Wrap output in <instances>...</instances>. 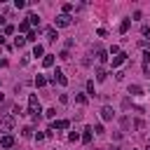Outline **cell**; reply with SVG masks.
Returning <instances> with one entry per match:
<instances>
[{"label":"cell","instance_id":"cell-27","mask_svg":"<svg viewBox=\"0 0 150 150\" xmlns=\"http://www.w3.org/2000/svg\"><path fill=\"white\" fill-rule=\"evenodd\" d=\"M45 115H47L49 120H54V117H56V110H54V108H49V110H45Z\"/></svg>","mask_w":150,"mask_h":150},{"label":"cell","instance_id":"cell-8","mask_svg":"<svg viewBox=\"0 0 150 150\" xmlns=\"http://www.w3.org/2000/svg\"><path fill=\"white\" fill-rule=\"evenodd\" d=\"M96 61H98V63H105V61H108V52L98 47V49H96Z\"/></svg>","mask_w":150,"mask_h":150},{"label":"cell","instance_id":"cell-9","mask_svg":"<svg viewBox=\"0 0 150 150\" xmlns=\"http://www.w3.org/2000/svg\"><path fill=\"white\" fill-rule=\"evenodd\" d=\"M68 127H70L68 120H56V122H52V129H68Z\"/></svg>","mask_w":150,"mask_h":150},{"label":"cell","instance_id":"cell-10","mask_svg":"<svg viewBox=\"0 0 150 150\" xmlns=\"http://www.w3.org/2000/svg\"><path fill=\"white\" fill-rule=\"evenodd\" d=\"M45 35H47V40H49V42H54V40L59 38V33H56V28H54V26H52V28H47V30H45Z\"/></svg>","mask_w":150,"mask_h":150},{"label":"cell","instance_id":"cell-24","mask_svg":"<svg viewBox=\"0 0 150 150\" xmlns=\"http://www.w3.org/2000/svg\"><path fill=\"white\" fill-rule=\"evenodd\" d=\"M75 101H77L80 105H84V103H87V96H84V94H75Z\"/></svg>","mask_w":150,"mask_h":150},{"label":"cell","instance_id":"cell-25","mask_svg":"<svg viewBox=\"0 0 150 150\" xmlns=\"http://www.w3.org/2000/svg\"><path fill=\"white\" fill-rule=\"evenodd\" d=\"M87 91H89V96H94V94H96V91H94V80H89V82H87Z\"/></svg>","mask_w":150,"mask_h":150},{"label":"cell","instance_id":"cell-36","mask_svg":"<svg viewBox=\"0 0 150 150\" xmlns=\"http://www.w3.org/2000/svg\"><path fill=\"white\" fill-rule=\"evenodd\" d=\"M45 138H47V136H45L42 131H38V134H35V141H45Z\"/></svg>","mask_w":150,"mask_h":150},{"label":"cell","instance_id":"cell-33","mask_svg":"<svg viewBox=\"0 0 150 150\" xmlns=\"http://www.w3.org/2000/svg\"><path fill=\"white\" fill-rule=\"evenodd\" d=\"M59 56H61V59H66V61H68V59H70V54H68V49H63V52H61V54H59Z\"/></svg>","mask_w":150,"mask_h":150},{"label":"cell","instance_id":"cell-39","mask_svg":"<svg viewBox=\"0 0 150 150\" xmlns=\"http://www.w3.org/2000/svg\"><path fill=\"white\" fill-rule=\"evenodd\" d=\"M148 150H150V148H148Z\"/></svg>","mask_w":150,"mask_h":150},{"label":"cell","instance_id":"cell-5","mask_svg":"<svg viewBox=\"0 0 150 150\" xmlns=\"http://www.w3.org/2000/svg\"><path fill=\"white\" fill-rule=\"evenodd\" d=\"M112 117H115V110H112L110 105H103V108H101V120H103V122H110Z\"/></svg>","mask_w":150,"mask_h":150},{"label":"cell","instance_id":"cell-18","mask_svg":"<svg viewBox=\"0 0 150 150\" xmlns=\"http://www.w3.org/2000/svg\"><path fill=\"white\" fill-rule=\"evenodd\" d=\"M141 91H143V89H141L138 84H131V87H129V94H131V96H141Z\"/></svg>","mask_w":150,"mask_h":150},{"label":"cell","instance_id":"cell-28","mask_svg":"<svg viewBox=\"0 0 150 150\" xmlns=\"http://www.w3.org/2000/svg\"><path fill=\"white\" fill-rule=\"evenodd\" d=\"M143 63H145V66L150 63V49H145V52H143Z\"/></svg>","mask_w":150,"mask_h":150},{"label":"cell","instance_id":"cell-22","mask_svg":"<svg viewBox=\"0 0 150 150\" xmlns=\"http://www.w3.org/2000/svg\"><path fill=\"white\" fill-rule=\"evenodd\" d=\"M45 84H47V77L38 75V77H35V87H45Z\"/></svg>","mask_w":150,"mask_h":150},{"label":"cell","instance_id":"cell-7","mask_svg":"<svg viewBox=\"0 0 150 150\" xmlns=\"http://www.w3.org/2000/svg\"><path fill=\"white\" fill-rule=\"evenodd\" d=\"M124 61H127V54H124V52H120L117 56H112V68H117V66H122Z\"/></svg>","mask_w":150,"mask_h":150},{"label":"cell","instance_id":"cell-38","mask_svg":"<svg viewBox=\"0 0 150 150\" xmlns=\"http://www.w3.org/2000/svg\"><path fill=\"white\" fill-rule=\"evenodd\" d=\"M0 35H2V30H0Z\"/></svg>","mask_w":150,"mask_h":150},{"label":"cell","instance_id":"cell-35","mask_svg":"<svg viewBox=\"0 0 150 150\" xmlns=\"http://www.w3.org/2000/svg\"><path fill=\"white\" fill-rule=\"evenodd\" d=\"M91 131H96V134H103V124H96V127H94Z\"/></svg>","mask_w":150,"mask_h":150},{"label":"cell","instance_id":"cell-20","mask_svg":"<svg viewBox=\"0 0 150 150\" xmlns=\"http://www.w3.org/2000/svg\"><path fill=\"white\" fill-rule=\"evenodd\" d=\"M28 28H30L28 21H21V23H19V33H28Z\"/></svg>","mask_w":150,"mask_h":150},{"label":"cell","instance_id":"cell-12","mask_svg":"<svg viewBox=\"0 0 150 150\" xmlns=\"http://www.w3.org/2000/svg\"><path fill=\"white\" fill-rule=\"evenodd\" d=\"M33 56H35V59L45 56V47H42V45H35V47H33Z\"/></svg>","mask_w":150,"mask_h":150},{"label":"cell","instance_id":"cell-26","mask_svg":"<svg viewBox=\"0 0 150 150\" xmlns=\"http://www.w3.org/2000/svg\"><path fill=\"white\" fill-rule=\"evenodd\" d=\"M12 33H14V26H12V23H9V26H5V30H2V35H12Z\"/></svg>","mask_w":150,"mask_h":150},{"label":"cell","instance_id":"cell-31","mask_svg":"<svg viewBox=\"0 0 150 150\" xmlns=\"http://www.w3.org/2000/svg\"><path fill=\"white\" fill-rule=\"evenodd\" d=\"M141 33H143V38H150V26H143Z\"/></svg>","mask_w":150,"mask_h":150},{"label":"cell","instance_id":"cell-13","mask_svg":"<svg viewBox=\"0 0 150 150\" xmlns=\"http://www.w3.org/2000/svg\"><path fill=\"white\" fill-rule=\"evenodd\" d=\"M105 77H108V73L103 68H96V82H105Z\"/></svg>","mask_w":150,"mask_h":150},{"label":"cell","instance_id":"cell-16","mask_svg":"<svg viewBox=\"0 0 150 150\" xmlns=\"http://www.w3.org/2000/svg\"><path fill=\"white\" fill-rule=\"evenodd\" d=\"M129 26H131V19H124V21L120 23V33H127V30H129Z\"/></svg>","mask_w":150,"mask_h":150},{"label":"cell","instance_id":"cell-34","mask_svg":"<svg viewBox=\"0 0 150 150\" xmlns=\"http://www.w3.org/2000/svg\"><path fill=\"white\" fill-rule=\"evenodd\" d=\"M134 127H136V129H143V127H145V122H143V120H136V124H134Z\"/></svg>","mask_w":150,"mask_h":150},{"label":"cell","instance_id":"cell-4","mask_svg":"<svg viewBox=\"0 0 150 150\" xmlns=\"http://www.w3.org/2000/svg\"><path fill=\"white\" fill-rule=\"evenodd\" d=\"M49 80H52V82H59L61 87H66V84H68V77L63 75V70H61V68H56V70H54V75H52Z\"/></svg>","mask_w":150,"mask_h":150},{"label":"cell","instance_id":"cell-2","mask_svg":"<svg viewBox=\"0 0 150 150\" xmlns=\"http://www.w3.org/2000/svg\"><path fill=\"white\" fill-rule=\"evenodd\" d=\"M14 124H16V117H14L12 112L5 115V117H0V131H12Z\"/></svg>","mask_w":150,"mask_h":150},{"label":"cell","instance_id":"cell-15","mask_svg":"<svg viewBox=\"0 0 150 150\" xmlns=\"http://www.w3.org/2000/svg\"><path fill=\"white\" fill-rule=\"evenodd\" d=\"M26 19H28V23H30V26H40V16H38V14H28Z\"/></svg>","mask_w":150,"mask_h":150},{"label":"cell","instance_id":"cell-6","mask_svg":"<svg viewBox=\"0 0 150 150\" xmlns=\"http://www.w3.org/2000/svg\"><path fill=\"white\" fill-rule=\"evenodd\" d=\"M0 145H2V148H12V145H14V136H12V134H5V136L0 138Z\"/></svg>","mask_w":150,"mask_h":150},{"label":"cell","instance_id":"cell-30","mask_svg":"<svg viewBox=\"0 0 150 150\" xmlns=\"http://www.w3.org/2000/svg\"><path fill=\"white\" fill-rule=\"evenodd\" d=\"M77 138H80L77 131H70V134H68V141H77Z\"/></svg>","mask_w":150,"mask_h":150},{"label":"cell","instance_id":"cell-19","mask_svg":"<svg viewBox=\"0 0 150 150\" xmlns=\"http://www.w3.org/2000/svg\"><path fill=\"white\" fill-rule=\"evenodd\" d=\"M73 9H75V7H73V5H70V2H66V5H63V7H61V14H70V12H73Z\"/></svg>","mask_w":150,"mask_h":150},{"label":"cell","instance_id":"cell-14","mask_svg":"<svg viewBox=\"0 0 150 150\" xmlns=\"http://www.w3.org/2000/svg\"><path fill=\"white\" fill-rule=\"evenodd\" d=\"M91 134H94V131H91V127H84V134H82V141H84V143H91Z\"/></svg>","mask_w":150,"mask_h":150},{"label":"cell","instance_id":"cell-29","mask_svg":"<svg viewBox=\"0 0 150 150\" xmlns=\"http://www.w3.org/2000/svg\"><path fill=\"white\" fill-rule=\"evenodd\" d=\"M108 54H112V56H117V54H120V47H117V45H112V47H110V52H108Z\"/></svg>","mask_w":150,"mask_h":150},{"label":"cell","instance_id":"cell-21","mask_svg":"<svg viewBox=\"0 0 150 150\" xmlns=\"http://www.w3.org/2000/svg\"><path fill=\"white\" fill-rule=\"evenodd\" d=\"M23 45H26V38H21V35H19V38H14V47H19V49H21Z\"/></svg>","mask_w":150,"mask_h":150},{"label":"cell","instance_id":"cell-3","mask_svg":"<svg viewBox=\"0 0 150 150\" xmlns=\"http://www.w3.org/2000/svg\"><path fill=\"white\" fill-rule=\"evenodd\" d=\"M70 23H73V16L70 14H59L54 19V28H68Z\"/></svg>","mask_w":150,"mask_h":150},{"label":"cell","instance_id":"cell-11","mask_svg":"<svg viewBox=\"0 0 150 150\" xmlns=\"http://www.w3.org/2000/svg\"><path fill=\"white\" fill-rule=\"evenodd\" d=\"M42 66H45V68H52V66H54V54H45V56H42Z\"/></svg>","mask_w":150,"mask_h":150},{"label":"cell","instance_id":"cell-17","mask_svg":"<svg viewBox=\"0 0 150 150\" xmlns=\"http://www.w3.org/2000/svg\"><path fill=\"white\" fill-rule=\"evenodd\" d=\"M38 40V30L33 28V30H28V35H26V42H35Z\"/></svg>","mask_w":150,"mask_h":150},{"label":"cell","instance_id":"cell-37","mask_svg":"<svg viewBox=\"0 0 150 150\" xmlns=\"http://www.w3.org/2000/svg\"><path fill=\"white\" fill-rule=\"evenodd\" d=\"M2 101H5V96H2V94H0V103H2Z\"/></svg>","mask_w":150,"mask_h":150},{"label":"cell","instance_id":"cell-32","mask_svg":"<svg viewBox=\"0 0 150 150\" xmlns=\"http://www.w3.org/2000/svg\"><path fill=\"white\" fill-rule=\"evenodd\" d=\"M14 7H16V9H21V7H26V2H23V0H14Z\"/></svg>","mask_w":150,"mask_h":150},{"label":"cell","instance_id":"cell-23","mask_svg":"<svg viewBox=\"0 0 150 150\" xmlns=\"http://www.w3.org/2000/svg\"><path fill=\"white\" fill-rule=\"evenodd\" d=\"M21 136H23V138H30V136H33V127H23Z\"/></svg>","mask_w":150,"mask_h":150},{"label":"cell","instance_id":"cell-1","mask_svg":"<svg viewBox=\"0 0 150 150\" xmlns=\"http://www.w3.org/2000/svg\"><path fill=\"white\" fill-rule=\"evenodd\" d=\"M28 112H30L33 122H38V120H40L42 108H40V101H38V96H35V94H30V96H28Z\"/></svg>","mask_w":150,"mask_h":150}]
</instances>
